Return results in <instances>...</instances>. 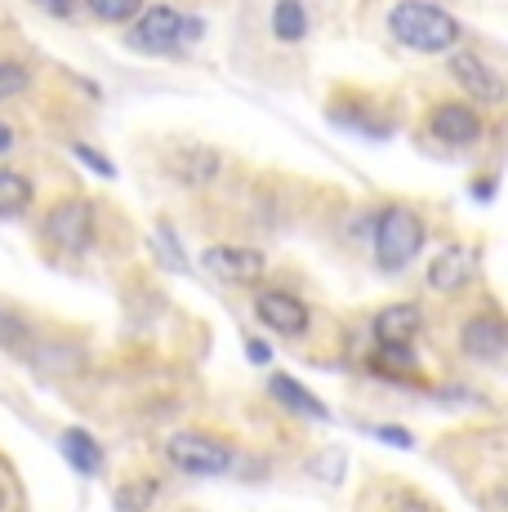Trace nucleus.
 <instances>
[{
	"instance_id": "obj_19",
	"label": "nucleus",
	"mask_w": 508,
	"mask_h": 512,
	"mask_svg": "<svg viewBox=\"0 0 508 512\" xmlns=\"http://www.w3.org/2000/svg\"><path fill=\"white\" fill-rule=\"evenodd\" d=\"M27 90H32V67L18 63V58H0V103L23 98Z\"/></svg>"
},
{
	"instance_id": "obj_28",
	"label": "nucleus",
	"mask_w": 508,
	"mask_h": 512,
	"mask_svg": "<svg viewBox=\"0 0 508 512\" xmlns=\"http://www.w3.org/2000/svg\"><path fill=\"white\" fill-rule=\"evenodd\" d=\"M0 508H5V486H0Z\"/></svg>"
},
{
	"instance_id": "obj_13",
	"label": "nucleus",
	"mask_w": 508,
	"mask_h": 512,
	"mask_svg": "<svg viewBox=\"0 0 508 512\" xmlns=\"http://www.w3.org/2000/svg\"><path fill=\"white\" fill-rule=\"evenodd\" d=\"M174 174H179L183 183H192V187H201V183H214L219 179V170H223V156L214 152V147H201V143H188V147H179L174 152Z\"/></svg>"
},
{
	"instance_id": "obj_26",
	"label": "nucleus",
	"mask_w": 508,
	"mask_h": 512,
	"mask_svg": "<svg viewBox=\"0 0 508 512\" xmlns=\"http://www.w3.org/2000/svg\"><path fill=\"white\" fill-rule=\"evenodd\" d=\"M14 143H18L14 125H5V121H0V152H14Z\"/></svg>"
},
{
	"instance_id": "obj_1",
	"label": "nucleus",
	"mask_w": 508,
	"mask_h": 512,
	"mask_svg": "<svg viewBox=\"0 0 508 512\" xmlns=\"http://www.w3.org/2000/svg\"><path fill=\"white\" fill-rule=\"evenodd\" d=\"M388 32L397 45L415 49V54H451L464 41V23L442 5L428 0H402L388 9Z\"/></svg>"
},
{
	"instance_id": "obj_25",
	"label": "nucleus",
	"mask_w": 508,
	"mask_h": 512,
	"mask_svg": "<svg viewBox=\"0 0 508 512\" xmlns=\"http://www.w3.org/2000/svg\"><path fill=\"white\" fill-rule=\"evenodd\" d=\"M246 357H250V361H259V366H263V361H268V357H272V352H268V343L250 339V343H246Z\"/></svg>"
},
{
	"instance_id": "obj_17",
	"label": "nucleus",
	"mask_w": 508,
	"mask_h": 512,
	"mask_svg": "<svg viewBox=\"0 0 508 512\" xmlns=\"http://www.w3.org/2000/svg\"><path fill=\"white\" fill-rule=\"evenodd\" d=\"M36 201V187L23 170H0V219H18Z\"/></svg>"
},
{
	"instance_id": "obj_24",
	"label": "nucleus",
	"mask_w": 508,
	"mask_h": 512,
	"mask_svg": "<svg viewBox=\"0 0 508 512\" xmlns=\"http://www.w3.org/2000/svg\"><path fill=\"white\" fill-rule=\"evenodd\" d=\"M379 437H384L388 446H402V450L410 446V432L406 428H379Z\"/></svg>"
},
{
	"instance_id": "obj_11",
	"label": "nucleus",
	"mask_w": 508,
	"mask_h": 512,
	"mask_svg": "<svg viewBox=\"0 0 508 512\" xmlns=\"http://www.w3.org/2000/svg\"><path fill=\"white\" fill-rule=\"evenodd\" d=\"M459 348L468 352L473 361H486V366H500L504 348H508V334L500 317H473L459 334Z\"/></svg>"
},
{
	"instance_id": "obj_9",
	"label": "nucleus",
	"mask_w": 508,
	"mask_h": 512,
	"mask_svg": "<svg viewBox=\"0 0 508 512\" xmlns=\"http://www.w3.org/2000/svg\"><path fill=\"white\" fill-rule=\"evenodd\" d=\"M254 312H259V321L268 330H277V334H286V339H295V334H304L308 330V308L295 299V294H286V290H263L259 299H254Z\"/></svg>"
},
{
	"instance_id": "obj_10",
	"label": "nucleus",
	"mask_w": 508,
	"mask_h": 512,
	"mask_svg": "<svg viewBox=\"0 0 508 512\" xmlns=\"http://www.w3.org/2000/svg\"><path fill=\"white\" fill-rule=\"evenodd\" d=\"M473 272H477L473 250H464V245H446V250L428 263V290L455 294V290H464V285L473 281Z\"/></svg>"
},
{
	"instance_id": "obj_16",
	"label": "nucleus",
	"mask_w": 508,
	"mask_h": 512,
	"mask_svg": "<svg viewBox=\"0 0 508 512\" xmlns=\"http://www.w3.org/2000/svg\"><path fill=\"white\" fill-rule=\"evenodd\" d=\"M58 450H63L67 464L81 472V477H94V472L103 468V450H99V441H94L90 432H81V428H67L63 437H58Z\"/></svg>"
},
{
	"instance_id": "obj_5",
	"label": "nucleus",
	"mask_w": 508,
	"mask_h": 512,
	"mask_svg": "<svg viewBox=\"0 0 508 512\" xmlns=\"http://www.w3.org/2000/svg\"><path fill=\"white\" fill-rule=\"evenodd\" d=\"M94 201H85V196H67V201H58L50 214H45V241L58 245L63 254H85L94 245Z\"/></svg>"
},
{
	"instance_id": "obj_23",
	"label": "nucleus",
	"mask_w": 508,
	"mask_h": 512,
	"mask_svg": "<svg viewBox=\"0 0 508 512\" xmlns=\"http://www.w3.org/2000/svg\"><path fill=\"white\" fill-rule=\"evenodd\" d=\"M32 5H41L45 14H54V18H67V14L81 9V0H32Z\"/></svg>"
},
{
	"instance_id": "obj_27",
	"label": "nucleus",
	"mask_w": 508,
	"mask_h": 512,
	"mask_svg": "<svg viewBox=\"0 0 508 512\" xmlns=\"http://www.w3.org/2000/svg\"><path fill=\"white\" fill-rule=\"evenodd\" d=\"M473 192H477V196H482V201H491V196H495V179H482V183H477V187H473Z\"/></svg>"
},
{
	"instance_id": "obj_6",
	"label": "nucleus",
	"mask_w": 508,
	"mask_h": 512,
	"mask_svg": "<svg viewBox=\"0 0 508 512\" xmlns=\"http://www.w3.org/2000/svg\"><path fill=\"white\" fill-rule=\"evenodd\" d=\"M446 72H451V81L468 98H477V103H486V107L504 103V76L495 72V63H486L482 54H451L446 58Z\"/></svg>"
},
{
	"instance_id": "obj_8",
	"label": "nucleus",
	"mask_w": 508,
	"mask_h": 512,
	"mask_svg": "<svg viewBox=\"0 0 508 512\" xmlns=\"http://www.w3.org/2000/svg\"><path fill=\"white\" fill-rule=\"evenodd\" d=\"M201 268L219 281L250 285V281L263 277L268 259H263V250H250V245H210V250L201 254Z\"/></svg>"
},
{
	"instance_id": "obj_7",
	"label": "nucleus",
	"mask_w": 508,
	"mask_h": 512,
	"mask_svg": "<svg viewBox=\"0 0 508 512\" xmlns=\"http://www.w3.org/2000/svg\"><path fill=\"white\" fill-rule=\"evenodd\" d=\"M428 134L446 147H473L486 134V121L473 103H437L428 112Z\"/></svg>"
},
{
	"instance_id": "obj_15",
	"label": "nucleus",
	"mask_w": 508,
	"mask_h": 512,
	"mask_svg": "<svg viewBox=\"0 0 508 512\" xmlns=\"http://www.w3.org/2000/svg\"><path fill=\"white\" fill-rule=\"evenodd\" d=\"M268 27H272V36H277L281 45H295V41H304V36H308V27H312L308 5H304V0H277V5H272Z\"/></svg>"
},
{
	"instance_id": "obj_4",
	"label": "nucleus",
	"mask_w": 508,
	"mask_h": 512,
	"mask_svg": "<svg viewBox=\"0 0 508 512\" xmlns=\"http://www.w3.org/2000/svg\"><path fill=\"white\" fill-rule=\"evenodd\" d=\"M165 459L188 477H219L232 468V446L210 437V432H174L165 441Z\"/></svg>"
},
{
	"instance_id": "obj_14",
	"label": "nucleus",
	"mask_w": 508,
	"mask_h": 512,
	"mask_svg": "<svg viewBox=\"0 0 508 512\" xmlns=\"http://www.w3.org/2000/svg\"><path fill=\"white\" fill-rule=\"evenodd\" d=\"M268 392H272V397H277L286 410H295V415H304V419H317V423L330 419V410L321 406V401L312 397V392H308L299 379H290V374H272V379H268Z\"/></svg>"
},
{
	"instance_id": "obj_3",
	"label": "nucleus",
	"mask_w": 508,
	"mask_h": 512,
	"mask_svg": "<svg viewBox=\"0 0 508 512\" xmlns=\"http://www.w3.org/2000/svg\"><path fill=\"white\" fill-rule=\"evenodd\" d=\"M428 241V228L424 219H419L410 205H388V210H379L375 219V263L384 272H402L410 263L419 259V250H424Z\"/></svg>"
},
{
	"instance_id": "obj_12",
	"label": "nucleus",
	"mask_w": 508,
	"mask_h": 512,
	"mask_svg": "<svg viewBox=\"0 0 508 512\" xmlns=\"http://www.w3.org/2000/svg\"><path fill=\"white\" fill-rule=\"evenodd\" d=\"M419 326H424V317H419L415 303H393V308H384L375 317V339H379V348L402 352V348H410Z\"/></svg>"
},
{
	"instance_id": "obj_20",
	"label": "nucleus",
	"mask_w": 508,
	"mask_h": 512,
	"mask_svg": "<svg viewBox=\"0 0 508 512\" xmlns=\"http://www.w3.org/2000/svg\"><path fill=\"white\" fill-rule=\"evenodd\" d=\"M0 348L5 352H27L32 348V326H27L18 312L0 308Z\"/></svg>"
},
{
	"instance_id": "obj_21",
	"label": "nucleus",
	"mask_w": 508,
	"mask_h": 512,
	"mask_svg": "<svg viewBox=\"0 0 508 512\" xmlns=\"http://www.w3.org/2000/svg\"><path fill=\"white\" fill-rule=\"evenodd\" d=\"M156 481H130V486L116 490V508L121 512H148L156 504Z\"/></svg>"
},
{
	"instance_id": "obj_18",
	"label": "nucleus",
	"mask_w": 508,
	"mask_h": 512,
	"mask_svg": "<svg viewBox=\"0 0 508 512\" xmlns=\"http://www.w3.org/2000/svg\"><path fill=\"white\" fill-rule=\"evenodd\" d=\"M85 9H90V14L99 18V23H107V27H125V23L139 18L143 0H85Z\"/></svg>"
},
{
	"instance_id": "obj_22",
	"label": "nucleus",
	"mask_w": 508,
	"mask_h": 512,
	"mask_svg": "<svg viewBox=\"0 0 508 512\" xmlns=\"http://www.w3.org/2000/svg\"><path fill=\"white\" fill-rule=\"evenodd\" d=\"M72 152H76V161H85L94 174H103V179H112V174H116V170H112V161H107V156H99V152H94V147L72 143Z\"/></svg>"
},
{
	"instance_id": "obj_2",
	"label": "nucleus",
	"mask_w": 508,
	"mask_h": 512,
	"mask_svg": "<svg viewBox=\"0 0 508 512\" xmlns=\"http://www.w3.org/2000/svg\"><path fill=\"white\" fill-rule=\"evenodd\" d=\"M201 18H188L174 5H143L134 27L125 32V45L139 49V54H179V49L201 41Z\"/></svg>"
}]
</instances>
